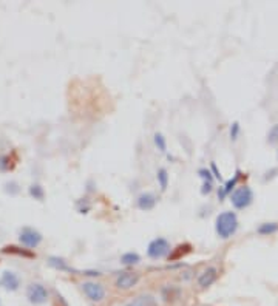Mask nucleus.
<instances>
[{
    "label": "nucleus",
    "instance_id": "obj_1",
    "mask_svg": "<svg viewBox=\"0 0 278 306\" xmlns=\"http://www.w3.org/2000/svg\"><path fill=\"white\" fill-rule=\"evenodd\" d=\"M236 229H238V218H236L235 212L226 211L216 217L215 230H216L219 238H222V240L230 238V236L236 232Z\"/></svg>",
    "mask_w": 278,
    "mask_h": 306
},
{
    "label": "nucleus",
    "instance_id": "obj_2",
    "mask_svg": "<svg viewBox=\"0 0 278 306\" xmlns=\"http://www.w3.org/2000/svg\"><path fill=\"white\" fill-rule=\"evenodd\" d=\"M252 200H254V192L247 186L235 189L233 193L230 195V201L235 209H246L247 206L252 204Z\"/></svg>",
    "mask_w": 278,
    "mask_h": 306
},
{
    "label": "nucleus",
    "instance_id": "obj_3",
    "mask_svg": "<svg viewBox=\"0 0 278 306\" xmlns=\"http://www.w3.org/2000/svg\"><path fill=\"white\" fill-rule=\"evenodd\" d=\"M170 252V243L165 238H155L151 240L148 247H147V255L153 260L162 258L165 255H169Z\"/></svg>",
    "mask_w": 278,
    "mask_h": 306
},
{
    "label": "nucleus",
    "instance_id": "obj_4",
    "mask_svg": "<svg viewBox=\"0 0 278 306\" xmlns=\"http://www.w3.org/2000/svg\"><path fill=\"white\" fill-rule=\"evenodd\" d=\"M82 291L91 302H101L105 297V289L101 283L96 282H83L82 285Z\"/></svg>",
    "mask_w": 278,
    "mask_h": 306
},
{
    "label": "nucleus",
    "instance_id": "obj_5",
    "mask_svg": "<svg viewBox=\"0 0 278 306\" xmlns=\"http://www.w3.org/2000/svg\"><path fill=\"white\" fill-rule=\"evenodd\" d=\"M19 238H20V243L26 247H37L42 241V235L34 230L33 228H23L19 233Z\"/></svg>",
    "mask_w": 278,
    "mask_h": 306
},
{
    "label": "nucleus",
    "instance_id": "obj_6",
    "mask_svg": "<svg viewBox=\"0 0 278 306\" xmlns=\"http://www.w3.org/2000/svg\"><path fill=\"white\" fill-rule=\"evenodd\" d=\"M26 297H28V300H30L31 303L40 305V303H45V302H47L48 292H47V289L42 286V285L33 283V285L28 286V289H26Z\"/></svg>",
    "mask_w": 278,
    "mask_h": 306
},
{
    "label": "nucleus",
    "instance_id": "obj_7",
    "mask_svg": "<svg viewBox=\"0 0 278 306\" xmlns=\"http://www.w3.org/2000/svg\"><path fill=\"white\" fill-rule=\"evenodd\" d=\"M139 282V275L135 272H122L118 278H116V288L118 289H132L133 286H136Z\"/></svg>",
    "mask_w": 278,
    "mask_h": 306
},
{
    "label": "nucleus",
    "instance_id": "obj_8",
    "mask_svg": "<svg viewBox=\"0 0 278 306\" xmlns=\"http://www.w3.org/2000/svg\"><path fill=\"white\" fill-rule=\"evenodd\" d=\"M216 278H218V269L215 266H210V268H207L206 271H203V274L198 278V285L201 288H208L216 282Z\"/></svg>",
    "mask_w": 278,
    "mask_h": 306
},
{
    "label": "nucleus",
    "instance_id": "obj_9",
    "mask_svg": "<svg viewBox=\"0 0 278 306\" xmlns=\"http://www.w3.org/2000/svg\"><path fill=\"white\" fill-rule=\"evenodd\" d=\"M0 286L8 289V291H16L19 288V278L14 272L5 271L3 275L0 277Z\"/></svg>",
    "mask_w": 278,
    "mask_h": 306
},
{
    "label": "nucleus",
    "instance_id": "obj_10",
    "mask_svg": "<svg viewBox=\"0 0 278 306\" xmlns=\"http://www.w3.org/2000/svg\"><path fill=\"white\" fill-rule=\"evenodd\" d=\"M136 203H138V207L141 209V211H151V209L156 206V197L150 192H145V193L139 195Z\"/></svg>",
    "mask_w": 278,
    "mask_h": 306
},
{
    "label": "nucleus",
    "instance_id": "obj_11",
    "mask_svg": "<svg viewBox=\"0 0 278 306\" xmlns=\"http://www.w3.org/2000/svg\"><path fill=\"white\" fill-rule=\"evenodd\" d=\"M238 179H240V170H236V175H235L232 179H229L227 183L224 184V187H222V189L218 192V197H219V200H222V198L226 197L227 193H230V192H232V189H235L236 183H238Z\"/></svg>",
    "mask_w": 278,
    "mask_h": 306
},
{
    "label": "nucleus",
    "instance_id": "obj_12",
    "mask_svg": "<svg viewBox=\"0 0 278 306\" xmlns=\"http://www.w3.org/2000/svg\"><path fill=\"white\" fill-rule=\"evenodd\" d=\"M133 306H158L156 299L150 296V294H142L135 299V302L132 303Z\"/></svg>",
    "mask_w": 278,
    "mask_h": 306
},
{
    "label": "nucleus",
    "instance_id": "obj_13",
    "mask_svg": "<svg viewBox=\"0 0 278 306\" xmlns=\"http://www.w3.org/2000/svg\"><path fill=\"white\" fill-rule=\"evenodd\" d=\"M278 230V225L277 223H264V225H261L257 232L261 233V235H272Z\"/></svg>",
    "mask_w": 278,
    "mask_h": 306
},
{
    "label": "nucleus",
    "instance_id": "obj_14",
    "mask_svg": "<svg viewBox=\"0 0 278 306\" xmlns=\"http://www.w3.org/2000/svg\"><path fill=\"white\" fill-rule=\"evenodd\" d=\"M50 263V266L56 268V269H61V271H71L68 266H67V263L62 260V258H58V257H50L48 260Z\"/></svg>",
    "mask_w": 278,
    "mask_h": 306
},
{
    "label": "nucleus",
    "instance_id": "obj_15",
    "mask_svg": "<svg viewBox=\"0 0 278 306\" xmlns=\"http://www.w3.org/2000/svg\"><path fill=\"white\" fill-rule=\"evenodd\" d=\"M138 261H141V257H139L136 252H127L121 257L122 264H136Z\"/></svg>",
    "mask_w": 278,
    "mask_h": 306
},
{
    "label": "nucleus",
    "instance_id": "obj_16",
    "mask_svg": "<svg viewBox=\"0 0 278 306\" xmlns=\"http://www.w3.org/2000/svg\"><path fill=\"white\" fill-rule=\"evenodd\" d=\"M156 178H158V183H159L161 190L164 192L167 189V184H169V175H167V170L165 169H159Z\"/></svg>",
    "mask_w": 278,
    "mask_h": 306
},
{
    "label": "nucleus",
    "instance_id": "obj_17",
    "mask_svg": "<svg viewBox=\"0 0 278 306\" xmlns=\"http://www.w3.org/2000/svg\"><path fill=\"white\" fill-rule=\"evenodd\" d=\"M189 252H190V244H181V246L176 247V252L170 255V260H178V258H181Z\"/></svg>",
    "mask_w": 278,
    "mask_h": 306
},
{
    "label": "nucleus",
    "instance_id": "obj_18",
    "mask_svg": "<svg viewBox=\"0 0 278 306\" xmlns=\"http://www.w3.org/2000/svg\"><path fill=\"white\" fill-rule=\"evenodd\" d=\"M3 252L6 254H16V255H23V257H33L31 252H28V250H23V249H19V247H14V246H6L3 249Z\"/></svg>",
    "mask_w": 278,
    "mask_h": 306
},
{
    "label": "nucleus",
    "instance_id": "obj_19",
    "mask_svg": "<svg viewBox=\"0 0 278 306\" xmlns=\"http://www.w3.org/2000/svg\"><path fill=\"white\" fill-rule=\"evenodd\" d=\"M155 144H156V147H158L159 152L165 153V150H167V144H165V138H164L161 133H155Z\"/></svg>",
    "mask_w": 278,
    "mask_h": 306
},
{
    "label": "nucleus",
    "instance_id": "obj_20",
    "mask_svg": "<svg viewBox=\"0 0 278 306\" xmlns=\"http://www.w3.org/2000/svg\"><path fill=\"white\" fill-rule=\"evenodd\" d=\"M30 193L33 195L34 198H37V200H42V198H44V190H42V187H40L39 184L31 186V187H30Z\"/></svg>",
    "mask_w": 278,
    "mask_h": 306
},
{
    "label": "nucleus",
    "instance_id": "obj_21",
    "mask_svg": "<svg viewBox=\"0 0 278 306\" xmlns=\"http://www.w3.org/2000/svg\"><path fill=\"white\" fill-rule=\"evenodd\" d=\"M198 175H200L204 181H207V183H212V184H213V176L210 175V172H208L207 169H200V170H198Z\"/></svg>",
    "mask_w": 278,
    "mask_h": 306
},
{
    "label": "nucleus",
    "instance_id": "obj_22",
    "mask_svg": "<svg viewBox=\"0 0 278 306\" xmlns=\"http://www.w3.org/2000/svg\"><path fill=\"white\" fill-rule=\"evenodd\" d=\"M238 133H240V124H238V122H233L232 127H230V138H232V141H235V139L238 138Z\"/></svg>",
    "mask_w": 278,
    "mask_h": 306
},
{
    "label": "nucleus",
    "instance_id": "obj_23",
    "mask_svg": "<svg viewBox=\"0 0 278 306\" xmlns=\"http://www.w3.org/2000/svg\"><path fill=\"white\" fill-rule=\"evenodd\" d=\"M268 139H269V143H271V144H274V143H277V141H278V124H277L275 127L271 130V133H269Z\"/></svg>",
    "mask_w": 278,
    "mask_h": 306
},
{
    "label": "nucleus",
    "instance_id": "obj_24",
    "mask_svg": "<svg viewBox=\"0 0 278 306\" xmlns=\"http://www.w3.org/2000/svg\"><path fill=\"white\" fill-rule=\"evenodd\" d=\"M212 189H213V184H212V183H207V181H204V186H203V189H201V193H203V195L210 193Z\"/></svg>",
    "mask_w": 278,
    "mask_h": 306
},
{
    "label": "nucleus",
    "instance_id": "obj_25",
    "mask_svg": "<svg viewBox=\"0 0 278 306\" xmlns=\"http://www.w3.org/2000/svg\"><path fill=\"white\" fill-rule=\"evenodd\" d=\"M210 169H212V172L215 173V178H216V179H221V175H219V172H218V169H216V164H215V162L210 164Z\"/></svg>",
    "mask_w": 278,
    "mask_h": 306
},
{
    "label": "nucleus",
    "instance_id": "obj_26",
    "mask_svg": "<svg viewBox=\"0 0 278 306\" xmlns=\"http://www.w3.org/2000/svg\"><path fill=\"white\" fill-rule=\"evenodd\" d=\"M125 306H133V305H132V303H130V305H125Z\"/></svg>",
    "mask_w": 278,
    "mask_h": 306
}]
</instances>
